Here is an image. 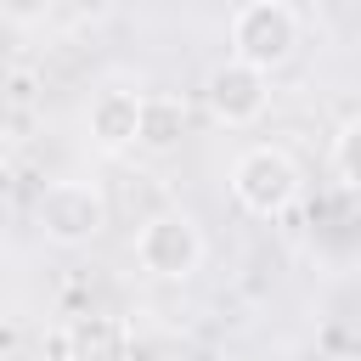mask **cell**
<instances>
[{
	"label": "cell",
	"instance_id": "8",
	"mask_svg": "<svg viewBox=\"0 0 361 361\" xmlns=\"http://www.w3.org/2000/svg\"><path fill=\"white\" fill-rule=\"evenodd\" d=\"M186 124H192V107L186 96H169V90H141V124H135V147L164 158L186 141Z\"/></svg>",
	"mask_w": 361,
	"mask_h": 361
},
{
	"label": "cell",
	"instance_id": "2",
	"mask_svg": "<svg viewBox=\"0 0 361 361\" xmlns=\"http://www.w3.org/2000/svg\"><path fill=\"white\" fill-rule=\"evenodd\" d=\"M299 39H305V23H299V11L288 0H243L231 11V28H226L231 56L248 62V68H259V73L288 68L293 51H299Z\"/></svg>",
	"mask_w": 361,
	"mask_h": 361
},
{
	"label": "cell",
	"instance_id": "10",
	"mask_svg": "<svg viewBox=\"0 0 361 361\" xmlns=\"http://www.w3.org/2000/svg\"><path fill=\"white\" fill-rule=\"evenodd\" d=\"M51 11H56V0H0V17L11 28H39Z\"/></svg>",
	"mask_w": 361,
	"mask_h": 361
},
{
	"label": "cell",
	"instance_id": "3",
	"mask_svg": "<svg viewBox=\"0 0 361 361\" xmlns=\"http://www.w3.org/2000/svg\"><path fill=\"white\" fill-rule=\"evenodd\" d=\"M135 265L152 276V282H192L209 243H203V226L186 214V209H158L135 226Z\"/></svg>",
	"mask_w": 361,
	"mask_h": 361
},
{
	"label": "cell",
	"instance_id": "9",
	"mask_svg": "<svg viewBox=\"0 0 361 361\" xmlns=\"http://www.w3.org/2000/svg\"><path fill=\"white\" fill-rule=\"evenodd\" d=\"M333 175H338L344 192L361 197V113L333 130Z\"/></svg>",
	"mask_w": 361,
	"mask_h": 361
},
{
	"label": "cell",
	"instance_id": "1",
	"mask_svg": "<svg viewBox=\"0 0 361 361\" xmlns=\"http://www.w3.org/2000/svg\"><path fill=\"white\" fill-rule=\"evenodd\" d=\"M305 192V169L288 147H271V141H254L231 158V197L243 214L254 220H282Z\"/></svg>",
	"mask_w": 361,
	"mask_h": 361
},
{
	"label": "cell",
	"instance_id": "4",
	"mask_svg": "<svg viewBox=\"0 0 361 361\" xmlns=\"http://www.w3.org/2000/svg\"><path fill=\"white\" fill-rule=\"evenodd\" d=\"M34 220L45 231V243L56 248H85L107 231V197L96 180H51L34 203Z\"/></svg>",
	"mask_w": 361,
	"mask_h": 361
},
{
	"label": "cell",
	"instance_id": "7",
	"mask_svg": "<svg viewBox=\"0 0 361 361\" xmlns=\"http://www.w3.org/2000/svg\"><path fill=\"white\" fill-rule=\"evenodd\" d=\"M62 361H130V322L113 310H85L62 327Z\"/></svg>",
	"mask_w": 361,
	"mask_h": 361
},
{
	"label": "cell",
	"instance_id": "6",
	"mask_svg": "<svg viewBox=\"0 0 361 361\" xmlns=\"http://www.w3.org/2000/svg\"><path fill=\"white\" fill-rule=\"evenodd\" d=\"M135 124H141V90H130V85H107L85 107V135L107 158H118V152L135 147Z\"/></svg>",
	"mask_w": 361,
	"mask_h": 361
},
{
	"label": "cell",
	"instance_id": "5",
	"mask_svg": "<svg viewBox=\"0 0 361 361\" xmlns=\"http://www.w3.org/2000/svg\"><path fill=\"white\" fill-rule=\"evenodd\" d=\"M203 102H209V118H214V124L248 130V124H259L265 107H271V73L226 56V62H214V68L203 73Z\"/></svg>",
	"mask_w": 361,
	"mask_h": 361
}]
</instances>
